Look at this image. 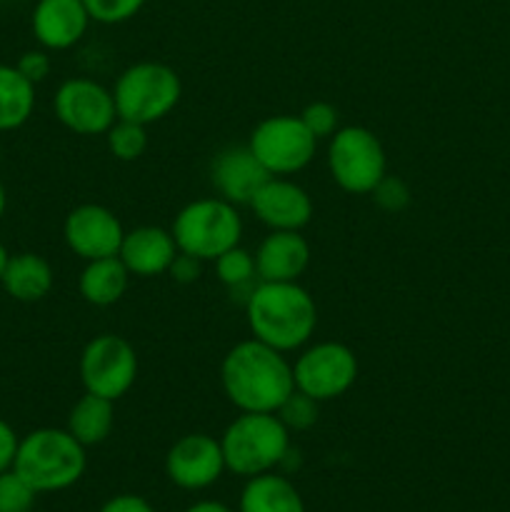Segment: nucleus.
Here are the masks:
<instances>
[{
	"mask_svg": "<svg viewBox=\"0 0 510 512\" xmlns=\"http://www.w3.org/2000/svg\"><path fill=\"white\" fill-rule=\"evenodd\" d=\"M63 238L78 258L100 260L120 253L125 228L118 215L98 203H83L68 213L63 223Z\"/></svg>",
	"mask_w": 510,
	"mask_h": 512,
	"instance_id": "obj_12",
	"label": "nucleus"
},
{
	"mask_svg": "<svg viewBox=\"0 0 510 512\" xmlns=\"http://www.w3.org/2000/svg\"><path fill=\"white\" fill-rule=\"evenodd\" d=\"M5 208H8V195H5V188H3V183H0V220H3V215H5Z\"/></svg>",
	"mask_w": 510,
	"mask_h": 512,
	"instance_id": "obj_36",
	"label": "nucleus"
},
{
	"mask_svg": "<svg viewBox=\"0 0 510 512\" xmlns=\"http://www.w3.org/2000/svg\"><path fill=\"white\" fill-rule=\"evenodd\" d=\"M98 512H155L153 505L140 495H115Z\"/></svg>",
	"mask_w": 510,
	"mask_h": 512,
	"instance_id": "obj_34",
	"label": "nucleus"
},
{
	"mask_svg": "<svg viewBox=\"0 0 510 512\" xmlns=\"http://www.w3.org/2000/svg\"><path fill=\"white\" fill-rule=\"evenodd\" d=\"M53 110L55 118L75 135H105L118 120L113 90L90 78H70L60 83Z\"/></svg>",
	"mask_w": 510,
	"mask_h": 512,
	"instance_id": "obj_11",
	"label": "nucleus"
},
{
	"mask_svg": "<svg viewBox=\"0 0 510 512\" xmlns=\"http://www.w3.org/2000/svg\"><path fill=\"white\" fill-rule=\"evenodd\" d=\"M80 380L85 393L120 400L138 380V353L115 333L95 335L80 353Z\"/></svg>",
	"mask_w": 510,
	"mask_h": 512,
	"instance_id": "obj_8",
	"label": "nucleus"
},
{
	"mask_svg": "<svg viewBox=\"0 0 510 512\" xmlns=\"http://www.w3.org/2000/svg\"><path fill=\"white\" fill-rule=\"evenodd\" d=\"M85 465V445L68 428H38L20 438L13 470L35 493H58L83 478Z\"/></svg>",
	"mask_w": 510,
	"mask_h": 512,
	"instance_id": "obj_3",
	"label": "nucleus"
},
{
	"mask_svg": "<svg viewBox=\"0 0 510 512\" xmlns=\"http://www.w3.org/2000/svg\"><path fill=\"white\" fill-rule=\"evenodd\" d=\"M183 98L180 75L170 65L143 60L118 75L113 85V100L118 118L150 125L163 120Z\"/></svg>",
	"mask_w": 510,
	"mask_h": 512,
	"instance_id": "obj_5",
	"label": "nucleus"
},
{
	"mask_svg": "<svg viewBox=\"0 0 510 512\" xmlns=\"http://www.w3.org/2000/svg\"><path fill=\"white\" fill-rule=\"evenodd\" d=\"M295 390L328 403L348 393L358 380V358L345 343L325 340L305 348L293 363Z\"/></svg>",
	"mask_w": 510,
	"mask_h": 512,
	"instance_id": "obj_10",
	"label": "nucleus"
},
{
	"mask_svg": "<svg viewBox=\"0 0 510 512\" xmlns=\"http://www.w3.org/2000/svg\"><path fill=\"white\" fill-rule=\"evenodd\" d=\"M273 175L263 168L253 150L248 145L220 150L218 158L210 165V180H213L218 198L228 200L233 205H250L260 188H263Z\"/></svg>",
	"mask_w": 510,
	"mask_h": 512,
	"instance_id": "obj_15",
	"label": "nucleus"
},
{
	"mask_svg": "<svg viewBox=\"0 0 510 512\" xmlns=\"http://www.w3.org/2000/svg\"><path fill=\"white\" fill-rule=\"evenodd\" d=\"M0 158H3V150H0Z\"/></svg>",
	"mask_w": 510,
	"mask_h": 512,
	"instance_id": "obj_38",
	"label": "nucleus"
},
{
	"mask_svg": "<svg viewBox=\"0 0 510 512\" xmlns=\"http://www.w3.org/2000/svg\"><path fill=\"white\" fill-rule=\"evenodd\" d=\"M220 385L240 413H278L295 390L293 365L285 353L250 338L225 353Z\"/></svg>",
	"mask_w": 510,
	"mask_h": 512,
	"instance_id": "obj_1",
	"label": "nucleus"
},
{
	"mask_svg": "<svg viewBox=\"0 0 510 512\" xmlns=\"http://www.w3.org/2000/svg\"><path fill=\"white\" fill-rule=\"evenodd\" d=\"M85 10H88L90 20L103 25H118L125 20L135 18L145 0H83Z\"/></svg>",
	"mask_w": 510,
	"mask_h": 512,
	"instance_id": "obj_28",
	"label": "nucleus"
},
{
	"mask_svg": "<svg viewBox=\"0 0 510 512\" xmlns=\"http://www.w3.org/2000/svg\"><path fill=\"white\" fill-rule=\"evenodd\" d=\"M215 273H218L220 283L228 285V288H245L258 275L255 273V255L250 250L235 245V248L225 250L223 255L215 258Z\"/></svg>",
	"mask_w": 510,
	"mask_h": 512,
	"instance_id": "obj_25",
	"label": "nucleus"
},
{
	"mask_svg": "<svg viewBox=\"0 0 510 512\" xmlns=\"http://www.w3.org/2000/svg\"><path fill=\"white\" fill-rule=\"evenodd\" d=\"M35 490L13 468L0 473V512H30Z\"/></svg>",
	"mask_w": 510,
	"mask_h": 512,
	"instance_id": "obj_26",
	"label": "nucleus"
},
{
	"mask_svg": "<svg viewBox=\"0 0 510 512\" xmlns=\"http://www.w3.org/2000/svg\"><path fill=\"white\" fill-rule=\"evenodd\" d=\"M18 445L20 438L13 430V425L5 423V420L0 418V473L13 468L15 455H18Z\"/></svg>",
	"mask_w": 510,
	"mask_h": 512,
	"instance_id": "obj_33",
	"label": "nucleus"
},
{
	"mask_svg": "<svg viewBox=\"0 0 510 512\" xmlns=\"http://www.w3.org/2000/svg\"><path fill=\"white\" fill-rule=\"evenodd\" d=\"M240 512H305V503L285 475H253L240 493Z\"/></svg>",
	"mask_w": 510,
	"mask_h": 512,
	"instance_id": "obj_20",
	"label": "nucleus"
},
{
	"mask_svg": "<svg viewBox=\"0 0 510 512\" xmlns=\"http://www.w3.org/2000/svg\"><path fill=\"white\" fill-rule=\"evenodd\" d=\"M328 170L335 185L350 195H370L388 175L385 148L373 130L345 125L330 138Z\"/></svg>",
	"mask_w": 510,
	"mask_h": 512,
	"instance_id": "obj_7",
	"label": "nucleus"
},
{
	"mask_svg": "<svg viewBox=\"0 0 510 512\" xmlns=\"http://www.w3.org/2000/svg\"><path fill=\"white\" fill-rule=\"evenodd\" d=\"M300 120L315 135V140L333 138L340 130L338 110H335V105L325 103V100H315V103L305 105V110L300 113Z\"/></svg>",
	"mask_w": 510,
	"mask_h": 512,
	"instance_id": "obj_29",
	"label": "nucleus"
},
{
	"mask_svg": "<svg viewBox=\"0 0 510 512\" xmlns=\"http://www.w3.org/2000/svg\"><path fill=\"white\" fill-rule=\"evenodd\" d=\"M170 233H173L180 253H188L205 263V260H215L225 250L240 245L243 220L228 200L203 198L180 208Z\"/></svg>",
	"mask_w": 510,
	"mask_h": 512,
	"instance_id": "obj_6",
	"label": "nucleus"
},
{
	"mask_svg": "<svg viewBox=\"0 0 510 512\" xmlns=\"http://www.w3.org/2000/svg\"><path fill=\"white\" fill-rule=\"evenodd\" d=\"M8 258H10V253L5 250V245L0 243V278H3V270H5V263H8Z\"/></svg>",
	"mask_w": 510,
	"mask_h": 512,
	"instance_id": "obj_37",
	"label": "nucleus"
},
{
	"mask_svg": "<svg viewBox=\"0 0 510 512\" xmlns=\"http://www.w3.org/2000/svg\"><path fill=\"white\" fill-rule=\"evenodd\" d=\"M310 265V245L300 230H270L255 250V273L263 283H298Z\"/></svg>",
	"mask_w": 510,
	"mask_h": 512,
	"instance_id": "obj_17",
	"label": "nucleus"
},
{
	"mask_svg": "<svg viewBox=\"0 0 510 512\" xmlns=\"http://www.w3.org/2000/svg\"><path fill=\"white\" fill-rule=\"evenodd\" d=\"M225 470L253 478L270 473L290 450V430L275 413H240L220 438Z\"/></svg>",
	"mask_w": 510,
	"mask_h": 512,
	"instance_id": "obj_4",
	"label": "nucleus"
},
{
	"mask_svg": "<svg viewBox=\"0 0 510 512\" xmlns=\"http://www.w3.org/2000/svg\"><path fill=\"white\" fill-rule=\"evenodd\" d=\"M185 512H233L225 503H218V500H200V503L190 505Z\"/></svg>",
	"mask_w": 510,
	"mask_h": 512,
	"instance_id": "obj_35",
	"label": "nucleus"
},
{
	"mask_svg": "<svg viewBox=\"0 0 510 512\" xmlns=\"http://www.w3.org/2000/svg\"><path fill=\"white\" fill-rule=\"evenodd\" d=\"M35 110V85L15 65L0 63V133L18 130Z\"/></svg>",
	"mask_w": 510,
	"mask_h": 512,
	"instance_id": "obj_23",
	"label": "nucleus"
},
{
	"mask_svg": "<svg viewBox=\"0 0 510 512\" xmlns=\"http://www.w3.org/2000/svg\"><path fill=\"white\" fill-rule=\"evenodd\" d=\"M30 25L45 50H68L83 40L90 15L83 0H38Z\"/></svg>",
	"mask_w": 510,
	"mask_h": 512,
	"instance_id": "obj_16",
	"label": "nucleus"
},
{
	"mask_svg": "<svg viewBox=\"0 0 510 512\" xmlns=\"http://www.w3.org/2000/svg\"><path fill=\"white\" fill-rule=\"evenodd\" d=\"M128 280V268L118 255H113V258L88 260L83 273H80L78 288L85 303L95 305V308H108L123 298L125 290H128Z\"/></svg>",
	"mask_w": 510,
	"mask_h": 512,
	"instance_id": "obj_21",
	"label": "nucleus"
},
{
	"mask_svg": "<svg viewBox=\"0 0 510 512\" xmlns=\"http://www.w3.org/2000/svg\"><path fill=\"white\" fill-rule=\"evenodd\" d=\"M115 425L113 400L100 398V395L85 393L78 403L70 408L68 415V433L78 440L80 445H100L108 440L110 430Z\"/></svg>",
	"mask_w": 510,
	"mask_h": 512,
	"instance_id": "obj_22",
	"label": "nucleus"
},
{
	"mask_svg": "<svg viewBox=\"0 0 510 512\" xmlns=\"http://www.w3.org/2000/svg\"><path fill=\"white\" fill-rule=\"evenodd\" d=\"M225 458L220 440L205 433H190L175 440L165 455V473L170 483L183 490H203L223 475Z\"/></svg>",
	"mask_w": 510,
	"mask_h": 512,
	"instance_id": "obj_13",
	"label": "nucleus"
},
{
	"mask_svg": "<svg viewBox=\"0 0 510 512\" xmlns=\"http://www.w3.org/2000/svg\"><path fill=\"white\" fill-rule=\"evenodd\" d=\"M245 318L253 338L280 353L303 348L318 328L315 300L300 283L260 280L245 298Z\"/></svg>",
	"mask_w": 510,
	"mask_h": 512,
	"instance_id": "obj_2",
	"label": "nucleus"
},
{
	"mask_svg": "<svg viewBox=\"0 0 510 512\" xmlns=\"http://www.w3.org/2000/svg\"><path fill=\"white\" fill-rule=\"evenodd\" d=\"M15 68H18L20 73L30 80V83L38 85L50 75V55L45 53V48L43 50H28V53L20 55L18 63H15Z\"/></svg>",
	"mask_w": 510,
	"mask_h": 512,
	"instance_id": "obj_31",
	"label": "nucleus"
},
{
	"mask_svg": "<svg viewBox=\"0 0 510 512\" xmlns=\"http://www.w3.org/2000/svg\"><path fill=\"white\" fill-rule=\"evenodd\" d=\"M55 275L48 260L38 253L10 255L0 285L18 303H38L53 290Z\"/></svg>",
	"mask_w": 510,
	"mask_h": 512,
	"instance_id": "obj_19",
	"label": "nucleus"
},
{
	"mask_svg": "<svg viewBox=\"0 0 510 512\" xmlns=\"http://www.w3.org/2000/svg\"><path fill=\"white\" fill-rule=\"evenodd\" d=\"M373 200L378 203V208L388 210V213H400L403 208H408L410 203V190L395 175H385L378 185L373 188Z\"/></svg>",
	"mask_w": 510,
	"mask_h": 512,
	"instance_id": "obj_30",
	"label": "nucleus"
},
{
	"mask_svg": "<svg viewBox=\"0 0 510 512\" xmlns=\"http://www.w3.org/2000/svg\"><path fill=\"white\" fill-rule=\"evenodd\" d=\"M175 255H178V245L170 230L158 228V225H140V228L125 230L118 258L123 260L130 275L155 278V275L168 273Z\"/></svg>",
	"mask_w": 510,
	"mask_h": 512,
	"instance_id": "obj_18",
	"label": "nucleus"
},
{
	"mask_svg": "<svg viewBox=\"0 0 510 512\" xmlns=\"http://www.w3.org/2000/svg\"><path fill=\"white\" fill-rule=\"evenodd\" d=\"M250 208L270 230H303L313 218L308 190L283 175H273L250 200Z\"/></svg>",
	"mask_w": 510,
	"mask_h": 512,
	"instance_id": "obj_14",
	"label": "nucleus"
},
{
	"mask_svg": "<svg viewBox=\"0 0 510 512\" xmlns=\"http://www.w3.org/2000/svg\"><path fill=\"white\" fill-rule=\"evenodd\" d=\"M248 148L270 175H293L315 158L318 140L300 115H270L255 125Z\"/></svg>",
	"mask_w": 510,
	"mask_h": 512,
	"instance_id": "obj_9",
	"label": "nucleus"
},
{
	"mask_svg": "<svg viewBox=\"0 0 510 512\" xmlns=\"http://www.w3.org/2000/svg\"><path fill=\"white\" fill-rule=\"evenodd\" d=\"M275 415L288 430H308L318 423V403L300 390H293Z\"/></svg>",
	"mask_w": 510,
	"mask_h": 512,
	"instance_id": "obj_27",
	"label": "nucleus"
},
{
	"mask_svg": "<svg viewBox=\"0 0 510 512\" xmlns=\"http://www.w3.org/2000/svg\"><path fill=\"white\" fill-rule=\"evenodd\" d=\"M200 270H203V260L193 258V255H188V253H180L178 250L175 260L170 263L168 273L175 283L188 285V283H195V280L200 278Z\"/></svg>",
	"mask_w": 510,
	"mask_h": 512,
	"instance_id": "obj_32",
	"label": "nucleus"
},
{
	"mask_svg": "<svg viewBox=\"0 0 510 512\" xmlns=\"http://www.w3.org/2000/svg\"><path fill=\"white\" fill-rule=\"evenodd\" d=\"M105 143H108L110 155L115 160L133 163L148 150V130H145V125L133 123V120L118 118L105 133Z\"/></svg>",
	"mask_w": 510,
	"mask_h": 512,
	"instance_id": "obj_24",
	"label": "nucleus"
}]
</instances>
